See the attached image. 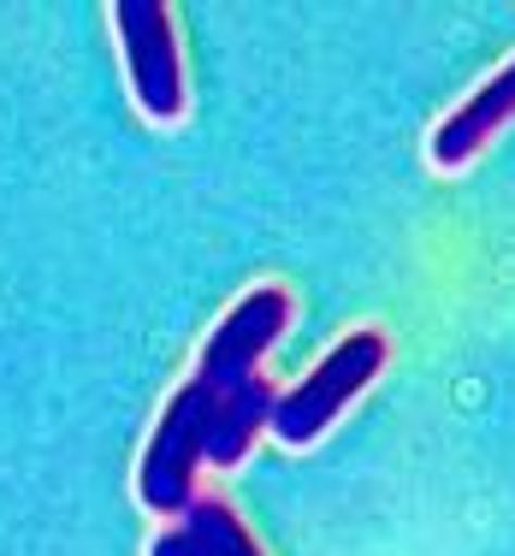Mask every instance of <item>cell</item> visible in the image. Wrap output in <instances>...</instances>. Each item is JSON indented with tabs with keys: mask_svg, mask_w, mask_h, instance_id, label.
Instances as JSON below:
<instances>
[{
	"mask_svg": "<svg viewBox=\"0 0 515 556\" xmlns=\"http://www.w3.org/2000/svg\"><path fill=\"white\" fill-rule=\"evenodd\" d=\"M149 556H196V551H190V539H184L178 527H166V533L149 539Z\"/></svg>",
	"mask_w": 515,
	"mask_h": 556,
	"instance_id": "52a82bcc",
	"label": "cell"
},
{
	"mask_svg": "<svg viewBox=\"0 0 515 556\" xmlns=\"http://www.w3.org/2000/svg\"><path fill=\"white\" fill-rule=\"evenodd\" d=\"M510 118H515V60H504L462 108H451L439 118V130H432V166L462 172L468 161H480V149L510 125Z\"/></svg>",
	"mask_w": 515,
	"mask_h": 556,
	"instance_id": "277c9868",
	"label": "cell"
},
{
	"mask_svg": "<svg viewBox=\"0 0 515 556\" xmlns=\"http://www.w3.org/2000/svg\"><path fill=\"white\" fill-rule=\"evenodd\" d=\"M178 533L190 539L196 556H261V545L249 539V527L231 515V503L219 497H190V509L178 515Z\"/></svg>",
	"mask_w": 515,
	"mask_h": 556,
	"instance_id": "8992f818",
	"label": "cell"
},
{
	"mask_svg": "<svg viewBox=\"0 0 515 556\" xmlns=\"http://www.w3.org/2000/svg\"><path fill=\"white\" fill-rule=\"evenodd\" d=\"M118 48H125L130 96L154 125L184 118V65H178V30L161 0H118L113 7Z\"/></svg>",
	"mask_w": 515,
	"mask_h": 556,
	"instance_id": "3957f363",
	"label": "cell"
},
{
	"mask_svg": "<svg viewBox=\"0 0 515 556\" xmlns=\"http://www.w3.org/2000/svg\"><path fill=\"white\" fill-rule=\"evenodd\" d=\"M273 391L267 379H249V386H237L226 403L214 408V427H208V450H202V462L208 468H237V462L249 456V444L261 439V427H267V415H273Z\"/></svg>",
	"mask_w": 515,
	"mask_h": 556,
	"instance_id": "5b68a950",
	"label": "cell"
},
{
	"mask_svg": "<svg viewBox=\"0 0 515 556\" xmlns=\"http://www.w3.org/2000/svg\"><path fill=\"white\" fill-rule=\"evenodd\" d=\"M386 355H391V343H386V332H374V326L338 338L332 350L321 355V367H314L309 379H297L290 391L273 396L267 427L279 432V444L302 450V444L321 439V432L338 420V408L350 403L355 391H367L379 374H386Z\"/></svg>",
	"mask_w": 515,
	"mask_h": 556,
	"instance_id": "7a4b0ae2",
	"label": "cell"
},
{
	"mask_svg": "<svg viewBox=\"0 0 515 556\" xmlns=\"http://www.w3.org/2000/svg\"><path fill=\"white\" fill-rule=\"evenodd\" d=\"M290 308H297V302H290L285 285H255V290H243L226 308V320L208 332L202 367L166 396L161 427L149 432V450H142V468H137V497L149 503L154 515L190 509L214 408L226 403L237 386H249V379L261 374V355L279 343V332L290 326Z\"/></svg>",
	"mask_w": 515,
	"mask_h": 556,
	"instance_id": "6da1fadb",
	"label": "cell"
}]
</instances>
